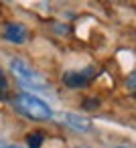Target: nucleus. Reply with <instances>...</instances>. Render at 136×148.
Segmentation results:
<instances>
[{
	"mask_svg": "<svg viewBox=\"0 0 136 148\" xmlns=\"http://www.w3.org/2000/svg\"><path fill=\"white\" fill-rule=\"evenodd\" d=\"M12 106H14V110L21 116H25L29 120H35V122H47V120H51L55 116L53 110H51V106L47 101H43L41 97L33 95V93H21V95H16L12 99Z\"/></svg>",
	"mask_w": 136,
	"mask_h": 148,
	"instance_id": "f257e3e1",
	"label": "nucleus"
},
{
	"mask_svg": "<svg viewBox=\"0 0 136 148\" xmlns=\"http://www.w3.org/2000/svg\"><path fill=\"white\" fill-rule=\"evenodd\" d=\"M10 69H12L14 75L19 77V83H21L23 87H27V89H31V91H41V89L47 87V81L43 79V75H41L35 67H31V63H27L25 59L12 57V59H10Z\"/></svg>",
	"mask_w": 136,
	"mask_h": 148,
	"instance_id": "f03ea898",
	"label": "nucleus"
},
{
	"mask_svg": "<svg viewBox=\"0 0 136 148\" xmlns=\"http://www.w3.org/2000/svg\"><path fill=\"white\" fill-rule=\"evenodd\" d=\"M53 118H57L59 122H63L65 126H69L75 132H81V134L91 132V120L85 118V116H79V114H73V112H65V114H57Z\"/></svg>",
	"mask_w": 136,
	"mask_h": 148,
	"instance_id": "7ed1b4c3",
	"label": "nucleus"
},
{
	"mask_svg": "<svg viewBox=\"0 0 136 148\" xmlns=\"http://www.w3.org/2000/svg\"><path fill=\"white\" fill-rule=\"evenodd\" d=\"M89 75H93V69H85V71H67V73H63V83H65L67 87H71V89H79V87H85V85L91 81Z\"/></svg>",
	"mask_w": 136,
	"mask_h": 148,
	"instance_id": "20e7f679",
	"label": "nucleus"
},
{
	"mask_svg": "<svg viewBox=\"0 0 136 148\" xmlns=\"http://www.w3.org/2000/svg\"><path fill=\"white\" fill-rule=\"evenodd\" d=\"M27 37H29V31H27V27L21 25V23H8V25L4 27V39L10 41V43H14V45L25 43Z\"/></svg>",
	"mask_w": 136,
	"mask_h": 148,
	"instance_id": "39448f33",
	"label": "nucleus"
},
{
	"mask_svg": "<svg viewBox=\"0 0 136 148\" xmlns=\"http://www.w3.org/2000/svg\"><path fill=\"white\" fill-rule=\"evenodd\" d=\"M43 142H45V134L43 132H33V134L27 136V146L29 148H41Z\"/></svg>",
	"mask_w": 136,
	"mask_h": 148,
	"instance_id": "423d86ee",
	"label": "nucleus"
},
{
	"mask_svg": "<svg viewBox=\"0 0 136 148\" xmlns=\"http://www.w3.org/2000/svg\"><path fill=\"white\" fill-rule=\"evenodd\" d=\"M8 87V83H6V79H4V75H2V71H0V91H4Z\"/></svg>",
	"mask_w": 136,
	"mask_h": 148,
	"instance_id": "0eeeda50",
	"label": "nucleus"
},
{
	"mask_svg": "<svg viewBox=\"0 0 136 148\" xmlns=\"http://www.w3.org/2000/svg\"><path fill=\"white\" fill-rule=\"evenodd\" d=\"M128 87H130V91H134V87H136V81H134V73L130 75V79H128Z\"/></svg>",
	"mask_w": 136,
	"mask_h": 148,
	"instance_id": "6e6552de",
	"label": "nucleus"
},
{
	"mask_svg": "<svg viewBox=\"0 0 136 148\" xmlns=\"http://www.w3.org/2000/svg\"><path fill=\"white\" fill-rule=\"evenodd\" d=\"M57 33H69V31H67V27H65V25H63V27H61V25H57Z\"/></svg>",
	"mask_w": 136,
	"mask_h": 148,
	"instance_id": "1a4fd4ad",
	"label": "nucleus"
},
{
	"mask_svg": "<svg viewBox=\"0 0 136 148\" xmlns=\"http://www.w3.org/2000/svg\"><path fill=\"white\" fill-rule=\"evenodd\" d=\"M4 148H21V146H16V144H14V146H4Z\"/></svg>",
	"mask_w": 136,
	"mask_h": 148,
	"instance_id": "9d476101",
	"label": "nucleus"
},
{
	"mask_svg": "<svg viewBox=\"0 0 136 148\" xmlns=\"http://www.w3.org/2000/svg\"><path fill=\"white\" fill-rule=\"evenodd\" d=\"M118 148H128V146H118Z\"/></svg>",
	"mask_w": 136,
	"mask_h": 148,
	"instance_id": "9b49d317",
	"label": "nucleus"
},
{
	"mask_svg": "<svg viewBox=\"0 0 136 148\" xmlns=\"http://www.w3.org/2000/svg\"><path fill=\"white\" fill-rule=\"evenodd\" d=\"M79 148H87V146H79Z\"/></svg>",
	"mask_w": 136,
	"mask_h": 148,
	"instance_id": "f8f14e48",
	"label": "nucleus"
}]
</instances>
